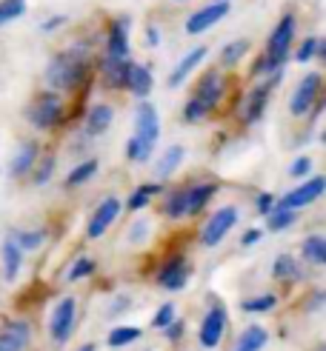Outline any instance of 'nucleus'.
<instances>
[{
    "mask_svg": "<svg viewBox=\"0 0 326 351\" xmlns=\"http://www.w3.org/2000/svg\"><path fill=\"white\" fill-rule=\"evenodd\" d=\"M106 58H129V17H117L106 34Z\"/></svg>",
    "mask_w": 326,
    "mask_h": 351,
    "instance_id": "nucleus-18",
    "label": "nucleus"
},
{
    "mask_svg": "<svg viewBox=\"0 0 326 351\" xmlns=\"http://www.w3.org/2000/svg\"><path fill=\"white\" fill-rule=\"evenodd\" d=\"M97 171H100V163L95 160V157H89V160L78 163L72 171L66 174V186H69V189H78V186H83V183H89Z\"/></svg>",
    "mask_w": 326,
    "mask_h": 351,
    "instance_id": "nucleus-30",
    "label": "nucleus"
},
{
    "mask_svg": "<svg viewBox=\"0 0 326 351\" xmlns=\"http://www.w3.org/2000/svg\"><path fill=\"white\" fill-rule=\"evenodd\" d=\"M26 117L34 129H40V132H51V129H58L60 123L66 120V106H63V100L58 92H40L38 97H34L29 103V109H26Z\"/></svg>",
    "mask_w": 326,
    "mask_h": 351,
    "instance_id": "nucleus-3",
    "label": "nucleus"
},
{
    "mask_svg": "<svg viewBox=\"0 0 326 351\" xmlns=\"http://www.w3.org/2000/svg\"><path fill=\"white\" fill-rule=\"evenodd\" d=\"M321 86H323V77L321 72H309L303 75V80L298 83V89L292 92V100H289V112L292 117H306L309 109L315 106L321 100Z\"/></svg>",
    "mask_w": 326,
    "mask_h": 351,
    "instance_id": "nucleus-8",
    "label": "nucleus"
},
{
    "mask_svg": "<svg viewBox=\"0 0 326 351\" xmlns=\"http://www.w3.org/2000/svg\"><path fill=\"white\" fill-rule=\"evenodd\" d=\"M252 49V43L249 40H244V38H237V40H232V43H226L220 49V66L223 69H232V66H237L240 60L246 58V51Z\"/></svg>",
    "mask_w": 326,
    "mask_h": 351,
    "instance_id": "nucleus-31",
    "label": "nucleus"
},
{
    "mask_svg": "<svg viewBox=\"0 0 326 351\" xmlns=\"http://www.w3.org/2000/svg\"><path fill=\"white\" fill-rule=\"evenodd\" d=\"M172 320H175V303L172 300H166L158 311H154V317H152V328H158V331H163Z\"/></svg>",
    "mask_w": 326,
    "mask_h": 351,
    "instance_id": "nucleus-42",
    "label": "nucleus"
},
{
    "mask_svg": "<svg viewBox=\"0 0 326 351\" xmlns=\"http://www.w3.org/2000/svg\"><path fill=\"white\" fill-rule=\"evenodd\" d=\"M163 215L169 217V220H183L186 217V186H181V189H172L169 195L163 197Z\"/></svg>",
    "mask_w": 326,
    "mask_h": 351,
    "instance_id": "nucleus-28",
    "label": "nucleus"
},
{
    "mask_svg": "<svg viewBox=\"0 0 326 351\" xmlns=\"http://www.w3.org/2000/svg\"><path fill=\"white\" fill-rule=\"evenodd\" d=\"M141 335H143V331L135 328V326H115L109 331V337H106V346L109 348H126V346L141 340Z\"/></svg>",
    "mask_w": 326,
    "mask_h": 351,
    "instance_id": "nucleus-32",
    "label": "nucleus"
},
{
    "mask_svg": "<svg viewBox=\"0 0 326 351\" xmlns=\"http://www.w3.org/2000/svg\"><path fill=\"white\" fill-rule=\"evenodd\" d=\"M3 331H0V351H23L26 343L32 340V328L23 320H3Z\"/></svg>",
    "mask_w": 326,
    "mask_h": 351,
    "instance_id": "nucleus-17",
    "label": "nucleus"
},
{
    "mask_svg": "<svg viewBox=\"0 0 326 351\" xmlns=\"http://www.w3.org/2000/svg\"><path fill=\"white\" fill-rule=\"evenodd\" d=\"M78 351H95V343H86V346H80Z\"/></svg>",
    "mask_w": 326,
    "mask_h": 351,
    "instance_id": "nucleus-50",
    "label": "nucleus"
},
{
    "mask_svg": "<svg viewBox=\"0 0 326 351\" xmlns=\"http://www.w3.org/2000/svg\"><path fill=\"white\" fill-rule=\"evenodd\" d=\"M75 326H78V300L75 297H60L49 317V337L63 346L75 335Z\"/></svg>",
    "mask_w": 326,
    "mask_h": 351,
    "instance_id": "nucleus-5",
    "label": "nucleus"
},
{
    "mask_svg": "<svg viewBox=\"0 0 326 351\" xmlns=\"http://www.w3.org/2000/svg\"><path fill=\"white\" fill-rule=\"evenodd\" d=\"M183 331H186V323L175 317V320H172V323L163 328V335H166V340H169V343H178V340L183 337Z\"/></svg>",
    "mask_w": 326,
    "mask_h": 351,
    "instance_id": "nucleus-45",
    "label": "nucleus"
},
{
    "mask_svg": "<svg viewBox=\"0 0 326 351\" xmlns=\"http://www.w3.org/2000/svg\"><path fill=\"white\" fill-rule=\"evenodd\" d=\"M95 269H97V263H95L92 257H78V260L72 263V266H69L66 280H69V283H78V280L92 277V274H95Z\"/></svg>",
    "mask_w": 326,
    "mask_h": 351,
    "instance_id": "nucleus-35",
    "label": "nucleus"
},
{
    "mask_svg": "<svg viewBox=\"0 0 326 351\" xmlns=\"http://www.w3.org/2000/svg\"><path fill=\"white\" fill-rule=\"evenodd\" d=\"M69 21V17L66 14H58V17H49V21H43L40 23V32H55V29H60L63 23Z\"/></svg>",
    "mask_w": 326,
    "mask_h": 351,
    "instance_id": "nucleus-48",
    "label": "nucleus"
},
{
    "mask_svg": "<svg viewBox=\"0 0 326 351\" xmlns=\"http://www.w3.org/2000/svg\"><path fill=\"white\" fill-rule=\"evenodd\" d=\"M120 200L117 197H106V200H100L97 203V208H95V215H92V220H89V226H86V237L89 240H97V237H103L109 232V226L120 217Z\"/></svg>",
    "mask_w": 326,
    "mask_h": 351,
    "instance_id": "nucleus-12",
    "label": "nucleus"
},
{
    "mask_svg": "<svg viewBox=\"0 0 326 351\" xmlns=\"http://www.w3.org/2000/svg\"><path fill=\"white\" fill-rule=\"evenodd\" d=\"M309 171H312V157H306V154H303V157H298V160L289 166V178H295V180H303Z\"/></svg>",
    "mask_w": 326,
    "mask_h": 351,
    "instance_id": "nucleus-43",
    "label": "nucleus"
},
{
    "mask_svg": "<svg viewBox=\"0 0 326 351\" xmlns=\"http://www.w3.org/2000/svg\"><path fill=\"white\" fill-rule=\"evenodd\" d=\"M275 200H278V197H275V195H269V191H261V195H257L255 197V208H257V215H269L272 212V208H275Z\"/></svg>",
    "mask_w": 326,
    "mask_h": 351,
    "instance_id": "nucleus-44",
    "label": "nucleus"
},
{
    "mask_svg": "<svg viewBox=\"0 0 326 351\" xmlns=\"http://www.w3.org/2000/svg\"><path fill=\"white\" fill-rule=\"evenodd\" d=\"M26 14V0H0V26Z\"/></svg>",
    "mask_w": 326,
    "mask_h": 351,
    "instance_id": "nucleus-38",
    "label": "nucleus"
},
{
    "mask_svg": "<svg viewBox=\"0 0 326 351\" xmlns=\"http://www.w3.org/2000/svg\"><path fill=\"white\" fill-rule=\"evenodd\" d=\"M12 240L21 245V252L26 254V252H38L40 245L46 243V232L43 229H32V232H14L12 234Z\"/></svg>",
    "mask_w": 326,
    "mask_h": 351,
    "instance_id": "nucleus-34",
    "label": "nucleus"
},
{
    "mask_svg": "<svg viewBox=\"0 0 326 351\" xmlns=\"http://www.w3.org/2000/svg\"><path fill=\"white\" fill-rule=\"evenodd\" d=\"M261 240H264V229H246L244 237H240V245H244V249H249V245L261 243Z\"/></svg>",
    "mask_w": 326,
    "mask_h": 351,
    "instance_id": "nucleus-47",
    "label": "nucleus"
},
{
    "mask_svg": "<svg viewBox=\"0 0 326 351\" xmlns=\"http://www.w3.org/2000/svg\"><path fill=\"white\" fill-rule=\"evenodd\" d=\"M135 137L141 140L149 152H154V146H158V140H161V114L149 100H141V106L135 112Z\"/></svg>",
    "mask_w": 326,
    "mask_h": 351,
    "instance_id": "nucleus-9",
    "label": "nucleus"
},
{
    "mask_svg": "<svg viewBox=\"0 0 326 351\" xmlns=\"http://www.w3.org/2000/svg\"><path fill=\"white\" fill-rule=\"evenodd\" d=\"M38 154H40L38 140H26V143H21V149L14 152L12 163H9V178L21 180V178H26V174H32L34 163H38Z\"/></svg>",
    "mask_w": 326,
    "mask_h": 351,
    "instance_id": "nucleus-16",
    "label": "nucleus"
},
{
    "mask_svg": "<svg viewBox=\"0 0 326 351\" xmlns=\"http://www.w3.org/2000/svg\"><path fill=\"white\" fill-rule=\"evenodd\" d=\"M223 95H226V83H223V75L218 72V69H209L200 80H198V86H195V95L192 97H198L206 109H218L220 106V100H223Z\"/></svg>",
    "mask_w": 326,
    "mask_h": 351,
    "instance_id": "nucleus-13",
    "label": "nucleus"
},
{
    "mask_svg": "<svg viewBox=\"0 0 326 351\" xmlns=\"http://www.w3.org/2000/svg\"><path fill=\"white\" fill-rule=\"evenodd\" d=\"M146 43H149L152 49L161 46V29H158V26H152V23L146 26Z\"/></svg>",
    "mask_w": 326,
    "mask_h": 351,
    "instance_id": "nucleus-49",
    "label": "nucleus"
},
{
    "mask_svg": "<svg viewBox=\"0 0 326 351\" xmlns=\"http://www.w3.org/2000/svg\"><path fill=\"white\" fill-rule=\"evenodd\" d=\"M295 220H298V212L275 206L272 212L266 215V229H269V232H286V229H292V226H295Z\"/></svg>",
    "mask_w": 326,
    "mask_h": 351,
    "instance_id": "nucleus-33",
    "label": "nucleus"
},
{
    "mask_svg": "<svg viewBox=\"0 0 326 351\" xmlns=\"http://www.w3.org/2000/svg\"><path fill=\"white\" fill-rule=\"evenodd\" d=\"M161 191H163L161 183H143V186H137L132 195H129V200H126V208H129V212H141V208H146L152 203V197L161 195Z\"/></svg>",
    "mask_w": 326,
    "mask_h": 351,
    "instance_id": "nucleus-29",
    "label": "nucleus"
},
{
    "mask_svg": "<svg viewBox=\"0 0 326 351\" xmlns=\"http://www.w3.org/2000/svg\"><path fill=\"white\" fill-rule=\"evenodd\" d=\"M226 14H229V3H226V0H212V3H206L203 9L189 14L183 29H186V34H203V32H209L212 26H218Z\"/></svg>",
    "mask_w": 326,
    "mask_h": 351,
    "instance_id": "nucleus-11",
    "label": "nucleus"
},
{
    "mask_svg": "<svg viewBox=\"0 0 326 351\" xmlns=\"http://www.w3.org/2000/svg\"><path fill=\"white\" fill-rule=\"evenodd\" d=\"M321 351H323V348H321Z\"/></svg>",
    "mask_w": 326,
    "mask_h": 351,
    "instance_id": "nucleus-53",
    "label": "nucleus"
},
{
    "mask_svg": "<svg viewBox=\"0 0 326 351\" xmlns=\"http://www.w3.org/2000/svg\"><path fill=\"white\" fill-rule=\"evenodd\" d=\"M21 266H23V252H21V245H17L9 237L3 243V274H6L9 283H12V280H17V274H21Z\"/></svg>",
    "mask_w": 326,
    "mask_h": 351,
    "instance_id": "nucleus-27",
    "label": "nucleus"
},
{
    "mask_svg": "<svg viewBox=\"0 0 326 351\" xmlns=\"http://www.w3.org/2000/svg\"><path fill=\"white\" fill-rule=\"evenodd\" d=\"M206 55H209V51H206V46H195V49H189L186 55L178 60V66L172 69V75H169V89H181V86L189 80V75L195 72V69L206 60Z\"/></svg>",
    "mask_w": 326,
    "mask_h": 351,
    "instance_id": "nucleus-14",
    "label": "nucleus"
},
{
    "mask_svg": "<svg viewBox=\"0 0 326 351\" xmlns=\"http://www.w3.org/2000/svg\"><path fill=\"white\" fill-rule=\"evenodd\" d=\"M175 3H183V0H175Z\"/></svg>",
    "mask_w": 326,
    "mask_h": 351,
    "instance_id": "nucleus-51",
    "label": "nucleus"
},
{
    "mask_svg": "<svg viewBox=\"0 0 326 351\" xmlns=\"http://www.w3.org/2000/svg\"><path fill=\"white\" fill-rule=\"evenodd\" d=\"M32 174H34V178H32V183H34V186H46V183L51 180V174H55V157L46 154L40 163H34Z\"/></svg>",
    "mask_w": 326,
    "mask_h": 351,
    "instance_id": "nucleus-39",
    "label": "nucleus"
},
{
    "mask_svg": "<svg viewBox=\"0 0 326 351\" xmlns=\"http://www.w3.org/2000/svg\"><path fill=\"white\" fill-rule=\"evenodd\" d=\"M215 195H218V183H195V186H186V217L200 215L203 208L212 203Z\"/></svg>",
    "mask_w": 326,
    "mask_h": 351,
    "instance_id": "nucleus-20",
    "label": "nucleus"
},
{
    "mask_svg": "<svg viewBox=\"0 0 326 351\" xmlns=\"http://www.w3.org/2000/svg\"><path fill=\"white\" fill-rule=\"evenodd\" d=\"M132 72V60L129 58H103L100 60V77L109 89H126Z\"/></svg>",
    "mask_w": 326,
    "mask_h": 351,
    "instance_id": "nucleus-15",
    "label": "nucleus"
},
{
    "mask_svg": "<svg viewBox=\"0 0 326 351\" xmlns=\"http://www.w3.org/2000/svg\"><path fill=\"white\" fill-rule=\"evenodd\" d=\"M186 160V149L181 143L169 146L161 157H158V166H154V174H158V180H169L172 174H175L181 169V163Z\"/></svg>",
    "mask_w": 326,
    "mask_h": 351,
    "instance_id": "nucleus-24",
    "label": "nucleus"
},
{
    "mask_svg": "<svg viewBox=\"0 0 326 351\" xmlns=\"http://www.w3.org/2000/svg\"><path fill=\"white\" fill-rule=\"evenodd\" d=\"M295 29H298V21H295V14L286 12L278 23H275L272 34H269V40H266V51H264V69H266V75L275 72V69H281L289 58V49H292V40H295Z\"/></svg>",
    "mask_w": 326,
    "mask_h": 351,
    "instance_id": "nucleus-2",
    "label": "nucleus"
},
{
    "mask_svg": "<svg viewBox=\"0 0 326 351\" xmlns=\"http://www.w3.org/2000/svg\"><path fill=\"white\" fill-rule=\"evenodd\" d=\"M112 120H115V109L109 106V103H95V106L86 112V134L97 137L103 132H109Z\"/></svg>",
    "mask_w": 326,
    "mask_h": 351,
    "instance_id": "nucleus-21",
    "label": "nucleus"
},
{
    "mask_svg": "<svg viewBox=\"0 0 326 351\" xmlns=\"http://www.w3.org/2000/svg\"><path fill=\"white\" fill-rule=\"evenodd\" d=\"M237 220H240L237 206H220L218 212H212V217L203 223L200 245H206V249H215V245H220L223 240H226V234L237 226Z\"/></svg>",
    "mask_w": 326,
    "mask_h": 351,
    "instance_id": "nucleus-4",
    "label": "nucleus"
},
{
    "mask_svg": "<svg viewBox=\"0 0 326 351\" xmlns=\"http://www.w3.org/2000/svg\"><path fill=\"white\" fill-rule=\"evenodd\" d=\"M126 160H129V163H149V160H152V152H149L135 134L126 140Z\"/></svg>",
    "mask_w": 326,
    "mask_h": 351,
    "instance_id": "nucleus-40",
    "label": "nucleus"
},
{
    "mask_svg": "<svg viewBox=\"0 0 326 351\" xmlns=\"http://www.w3.org/2000/svg\"><path fill=\"white\" fill-rule=\"evenodd\" d=\"M266 343H269V331L264 326L252 323L249 328L240 331V337L235 340V348L232 351H264Z\"/></svg>",
    "mask_w": 326,
    "mask_h": 351,
    "instance_id": "nucleus-25",
    "label": "nucleus"
},
{
    "mask_svg": "<svg viewBox=\"0 0 326 351\" xmlns=\"http://www.w3.org/2000/svg\"><path fill=\"white\" fill-rule=\"evenodd\" d=\"M158 286L166 291H183L189 286V277H192V263L186 254H172L161 263L158 269Z\"/></svg>",
    "mask_w": 326,
    "mask_h": 351,
    "instance_id": "nucleus-6",
    "label": "nucleus"
},
{
    "mask_svg": "<svg viewBox=\"0 0 326 351\" xmlns=\"http://www.w3.org/2000/svg\"><path fill=\"white\" fill-rule=\"evenodd\" d=\"M89 55L83 46H72L66 51H58L55 58L46 63L43 80L51 92H78L80 86L89 80Z\"/></svg>",
    "mask_w": 326,
    "mask_h": 351,
    "instance_id": "nucleus-1",
    "label": "nucleus"
},
{
    "mask_svg": "<svg viewBox=\"0 0 326 351\" xmlns=\"http://www.w3.org/2000/svg\"><path fill=\"white\" fill-rule=\"evenodd\" d=\"M226 3H229V0H226Z\"/></svg>",
    "mask_w": 326,
    "mask_h": 351,
    "instance_id": "nucleus-52",
    "label": "nucleus"
},
{
    "mask_svg": "<svg viewBox=\"0 0 326 351\" xmlns=\"http://www.w3.org/2000/svg\"><path fill=\"white\" fill-rule=\"evenodd\" d=\"M146 234H149V223L146 220H137L135 226H132V232H129V243H141V240H146Z\"/></svg>",
    "mask_w": 326,
    "mask_h": 351,
    "instance_id": "nucleus-46",
    "label": "nucleus"
},
{
    "mask_svg": "<svg viewBox=\"0 0 326 351\" xmlns=\"http://www.w3.org/2000/svg\"><path fill=\"white\" fill-rule=\"evenodd\" d=\"M318 55H323V43H321V38H303V43L298 46V51H295V60L298 63H309V60H315Z\"/></svg>",
    "mask_w": 326,
    "mask_h": 351,
    "instance_id": "nucleus-37",
    "label": "nucleus"
},
{
    "mask_svg": "<svg viewBox=\"0 0 326 351\" xmlns=\"http://www.w3.org/2000/svg\"><path fill=\"white\" fill-rule=\"evenodd\" d=\"M323 191H326V178L315 174V178H306L301 186H295V189H292L289 195H283L281 200H275V206L298 212V208H306V206L318 203V200L323 197Z\"/></svg>",
    "mask_w": 326,
    "mask_h": 351,
    "instance_id": "nucleus-7",
    "label": "nucleus"
},
{
    "mask_svg": "<svg viewBox=\"0 0 326 351\" xmlns=\"http://www.w3.org/2000/svg\"><path fill=\"white\" fill-rule=\"evenodd\" d=\"M154 89V77L146 66H137L132 63V72H129V83H126V92H132L137 100H146Z\"/></svg>",
    "mask_w": 326,
    "mask_h": 351,
    "instance_id": "nucleus-23",
    "label": "nucleus"
},
{
    "mask_svg": "<svg viewBox=\"0 0 326 351\" xmlns=\"http://www.w3.org/2000/svg\"><path fill=\"white\" fill-rule=\"evenodd\" d=\"M206 114H209V109H206L198 97H189V100L183 103V120H186V123H200Z\"/></svg>",
    "mask_w": 326,
    "mask_h": 351,
    "instance_id": "nucleus-41",
    "label": "nucleus"
},
{
    "mask_svg": "<svg viewBox=\"0 0 326 351\" xmlns=\"http://www.w3.org/2000/svg\"><path fill=\"white\" fill-rule=\"evenodd\" d=\"M278 306V294H261V297H246L240 308L249 311V314H264V311H272Z\"/></svg>",
    "mask_w": 326,
    "mask_h": 351,
    "instance_id": "nucleus-36",
    "label": "nucleus"
},
{
    "mask_svg": "<svg viewBox=\"0 0 326 351\" xmlns=\"http://www.w3.org/2000/svg\"><path fill=\"white\" fill-rule=\"evenodd\" d=\"M272 277L278 280V283H301L303 269L292 254H278L275 263H272Z\"/></svg>",
    "mask_w": 326,
    "mask_h": 351,
    "instance_id": "nucleus-22",
    "label": "nucleus"
},
{
    "mask_svg": "<svg viewBox=\"0 0 326 351\" xmlns=\"http://www.w3.org/2000/svg\"><path fill=\"white\" fill-rule=\"evenodd\" d=\"M301 254L312 266H326V237L323 234H309L301 243Z\"/></svg>",
    "mask_w": 326,
    "mask_h": 351,
    "instance_id": "nucleus-26",
    "label": "nucleus"
},
{
    "mask_svg": "<svg viewBox=\"0 0 326 351\" xmlns=\"http://www.w3.org/2000/svg\"><path fill=\"white\" fill-rule=\"evenodd\" d=\"M226 323H229V317H226V308H223V306H212L209 311H206V314H203V323H200V328H198V343H200V348L215 351V348L220 346L223 335H226Z\"/></svg>",
    "mask_w": 326,
    "mask_h": 351,
    "instance_id": "nucleus-10",
    "label": "nucleus"
},
{
    "mask_svg": "<svg viewBox=\"0 0 326 351\" xmlns=\"http://www.w3.org/2000/svg\"><path fill=\"white\" fill-rule=\"evenodd\" d=\"M269 95H272V86L264 80V83H257L255 89L246 95V100H244V123L246 126H252V123H257L264 117V112H266V103H269Z\"/></svg>",
    "mask_w": 326,
    "mask_h": 351,
    "instance_id": "nucleus-19",
    "label": "nucleus"
}]
</instances>
